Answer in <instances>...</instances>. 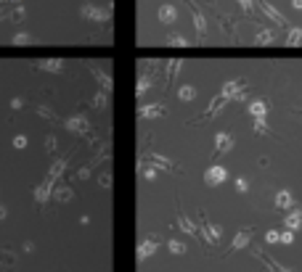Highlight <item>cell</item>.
I'll list each match as a JSON object with an SVG mask.
<instances>
[{
	"label": "cell",
	"mask_w": 302,
	"mask_h": 272,
	"mask_svg": "<svg viewBox=\"0 0 302 272\" xmlns=\"http://www.w3.org/2000/svg\"><path fill=\"white\" fill-rule=\"evenodd\" d=\"M257 3H260V11L265 14V16H268L276 26H286V16H284V14H278L276 8H273V6L268 3V0H257Z\"/></svg>",
	"instance_id": "cell-1"
},
{
	"label": "cell",
	"mask_w": 302,
	"mask_h": 272,
	"mask_svg": "<svg viewBox=\"0 0 302 272\" xmlns=\"http://www.w3.org/2000/svg\"><path fill=\"white\" fill-rule=\"evenodd\" d=\"M225 177H228V172L223 170V166H210V170H207V174H204V180H207V185H220Z\"/></svg>",
	"instance_id": "cell-2"
},
{
	"label": "cell",
	"mask_w": 302,
	"mask_h": 272,
	"mask_svg": "<svg viewBox=\"0 0 302 272\" xmlns=\"http://www.w3.org/2000/svg\"><path fill=\"white\" fill-rule=\"evenodd\" d=\"M241 85H244L241 80H231V82H225L220 96H223L225 100H231V98H236V96H239V92H241Z\"/></svg>",
	"instance_id": "cell-3"
},
{
	"label": "cell",
	"mask_w": 302,
	"mask_h": 272,
	"mask_svg": "<svg viewBox=\"0 0 302 272\" xmlns=\"http://www.w3.org/2000/svg\"><path fill=\"white\" fill-rule=\"evenodd\" d=\"M291 206H294V196H291L289 190H278L276 193V209L286 212V209H291Z\"/></svg>",
	"instance_id": "cell-4"
},
{
	"label": "cell",
	"mask_w": 302,
	"mask_h": 272,
	"mask_svg": "<svg viewBox=\"0 0 302 272\" xmlns=\"http://www.w3.org/2000/svg\"><path fill=\"white\" fill-rule=\"evenodd\" d=\"M284 224H286L289 230H299V228H302V212H299V209H291L286 217H284Z\"/></svg>",
	"instance_id": "cell-5"
},
{
	"label": "cell",
	"mask_w": 302,
	"mask_h": 272,
	"mask_svg": "<svg viewBox=\"0 0 302 272\" xmlns=\"http://www.w3.org/2000/svg\"><path fill=\"white\" fill-rule=\"evenodd\" d=\"M215 146H218L220 154H225V151H231V148H233V138L228 132H220L218 138H215Z\"/></svg>",
	"instance_id": "cell-6"
},
{
	"label": "cell",
	"mask_w": 302,
	"mask_h": 272,
	"mask_svg": "<svg viewBox=\"0 0 302 272\" xmlns=\"http://www.w3.org/2000/svg\"><path fill=\"white\" fill-rule=\"evenodd\" d=\"M249 238H252V230L247 228V230H239V236L233 238V246H231V251H239V248H244L249 243Z\"/></svg>",
	"instance_id": "cell-7"
},
{
	"label": "cell",
	"mask_w": 302,
	"mask_h": 272,
	"mask_svg": "<svg viewBox=\"0 0 302 272\" xmlns=\"http://www.w3.org/2000/svg\"><path fill=\"white\" fill-rule=\"evenodd\" d=\"M254 256H257V259H262V262H265V264H268V270H270V272H289L286 267H281V264H278V262H276V259H270L268 254H262V251H260V248H257V254H254Z\"/></svg>",
	"instance_id": "cell-8"
},
{
	"label": "cell",
	"mask_w": 302,
	"mask_h": 272,
	"mask_svg": "<svg viewBox=\"0 0 302 272\" xmlns=\"http://www.w3.org/2000/svg\"><path fill=\"white\" fill-rule=\"evenodd\" d=\"M249 114H252L254 119L265 116V114H268V103H265V100H252V103H249Z\"/></svg>",
	"instance_id": "cell-9"
},
{
	"label": "cell",
	"mask_w": 302,
	"mask_h": 272,
	"mask_svg": "<svg viewBox=\"0 0 302 272\" xmlns=\"http://www.w3.org/2000/svg\"><path fill=\"white\" fill-rule=\"evenodd\" d=\"M284 42H286V45H299V42H302V30H299V26H289Z\"/></svg>",
	"instance_id": "cell-10"
},
{
	"label": "cell",
	"mask_w": 302,
	"mask_h": 272,
	"mask_svg": "<svg viewBox=\"0 0 302 272\" xmlns=\"http://www.w3.org/2000/svg\"><path fill=\"white\" fill-rule=\"evenodd\" d=\"M257 42H260V45L276 42V32H273V30H260V32H257Z\"/></svg>",
	"instance_id": "cell-11"
},
{
	"label": "cell",
	"mask_w": 302,
	"mask_h": 272,
	"mask_svg": "<svg viewBox=\"0 0 302 272\" xmlns=\"http://www.w3.org/2000/svg\"><path fill=\"white\" fill-rule=\"evenodd\" d=\"M254 132H257V135H268V132H270V130H268V124H265V116L254 119Z\"/></svg>",
	"instance_id": "cell-12"
},
{
	"label": "cell",
	"mask_w": 302,
	"mask_h": 272,
	"mask_svg": "<svg viewBox=\"0 0 302 272\" xmlns=\"http://www.w3.org/2000/svg\"><path fill=\"white\" fill-rule=\"evenodd\" d=\"M265 240L268 243H281V230H268L265 232Z\"/></svg>",
	"instance_id": "cell-13"
},
{
	"label": "cell",
	"mask_w": 302,
	"mask_h": 272,
	"mask_svg": "<svg viewBox=\"0 0 302 272\" xmlns=\"http://www.w3.org/2000/svg\"><path fill=\"white\" fill-rule=\"evenodd\" d=\"M281 243H294V230H286V232H281Z\"/></svg>",
	"instance_id": "cell-14"
},
{
	"label": "cell",
	"mask_w": 302,
	"mask_h": 272,
	"mask_svg": "<svg viewBox=\"0 0 302 272\" xmlns=\"http://www.w3.org/2000/svg\"><path fill=\"white\" fill-rule=\"evenodd\" d=\"M194 96H196L194 88H183V90H181V98H183V100H191Z\"/></svg>",
	"instance_id": "cell-15"
},
{
	"label": "cell",
	"mask_w": 302,
	"mask_h": 272,
	"mask_svg": "<svg viewBox=\"0 0 302 272\" xmlns=\"http://www.w3.org/2000/svg\"><path fill=\"white\" fill-rule=\"evenodd\" d=\"M247 188H249V182L244 180V177H239V180H236V190H239V193H247Z\"/></svg>",
	"instance_id": "cell-16"
},
{
	"label": "cell",
	"mask_w": 302,
	"mask_h": 272,
	"mask_svg": "<svg viewBox=\"0 0 302 272\" xmlns=\"http://www.w3.org/2000/svg\"><path fill=\"white\" fill-rule=\"evenodd\" d=\"M239 3H241V8H244V11H249V8H252V3H254V0H239Z\"/></svg>",
	"instance_id": "cell-17"
},
{
	"label": "cell",
	"mask_w": 302,
	"mask_h": 272,
	"mask_svg": "<svg viewBox=\"0 0 302 272\" xmlns=\"http://www.w3.org/2000/svg\"><path fill=\"white\" fill-rule=\"evenodd\" d=\"M291 6H294L297 11H302V0H291Z\"/></svg>",
	"instance_id": "cell-18"
}]
</instances>
